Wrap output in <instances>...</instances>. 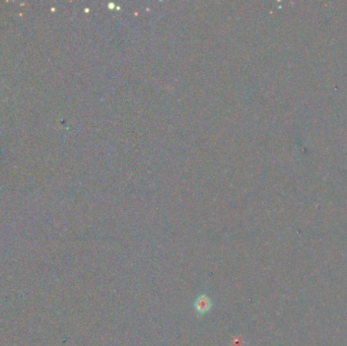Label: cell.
<instances>
[{
	"label": "cell",
	"mask_w": 347,
	"mask_h": 346,
	"mask_svg": "<svg viewBox=\"0 0 347 346\" xmlns=\"http://www.w3.org/2000/svg\"><path fill=\"white\" fill-rule=\"evenodd\" d=\"M193 308L198 315H205L211 310L212 301L206 295H200L195 298L193 302Z\"/></svg>",
	"instance_id": "6da1fadb"
}]
</instances>
